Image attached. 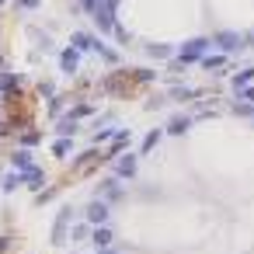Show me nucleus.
<instances>
[{
    "label": "nucleus",
    "instance_id": "obj_33",
    "mask_svg": "<svg viewBox=\"0 0 254 254\" xmlns=\"http://www.w3.org/2000/svg\"><path fill=\"white\" fill-rule=\"evenodd\" d=\"M247 46H254V32H251V35H247Z\"/></svg>",
    "mask_w": 254,
    "mask_h": 254
},
{
    "label": "nucleus",
    "instance_id": "obj_23",
    "mask_svg": "<svg viewBox=\"0 0 254 254\" xmlns=\"http://www.w3.org/2000/svg\"><path fill=\"white\" fill-rule=\"evenodd\" d=\"M18 185H21V174H7L4 178V191H14Z\"/></svg>",
    "mask_w": 254,
    "mask_h": 254
},
{
    "label": "nucleus",
    "instance_id": "obj_27",
    "mask_svg": "<svg viewBox=\"0 0 254 254\" xmlns=\"http://www.w3.org/2000/svg\"><path fill=\"white\" fill-rule=\"evenodd\" d=\"M21 143H25V146H32V143H39V132H35V129H28V132H25V139H21Z\"/></svg>",
    "mask_w": 254,
    "mask_h": 254
},
{
    "label": "nucleus",
    "instance_id": "obj_8",
    "mask_svg": "<svg viewBox=\"0 0 254 254\" xmlns=\"http://www.w3.org/2000/svg\"><path fill=\"white\" fill-rule=\"evenodd\" d=\"M60 66H63V73H73V70L80 66V56H77V49H66V53L60 56Z\"/></svg>",
    "mask_w": 254,
    "mask_h": 254
},
{
    "label": "nucleus",
    "instance_id": "obj_19",
    "mask_svg": "<svg viewBox=\"0 0 254 254\" xmlns=\"http://www.w3.org/2000/svg\"><path fill=\"white\" fill-rule=\"evenodd\" d=\"M101 185H105L108 198H119V195H122V188H119V181H115V178H108V181H101Z\"/></svg>",
    "mask_w": 254,
    "mask_h": 254
},
{
    "label": "nucleus",
    "instance_id": "obj_13",
    "mask_svg": "<svg viewBox=\"0 0 254 254\" xmlns=\"http://www.w3.org/2000/svg\"><path fill=\"white\" fill-rule=\"evenodd\" d=\"M14 167H18V171H28V167H32V153H28V150H18V153H14Z\"/></svg>",
    "mask_w": 254,
    "mask_h": 254
},
{
    "label": "nucleus",
    "instance_id": "obj_25",
    "mask_svg": "<svg viewBox=\"0 0 254 254\" xmlns=\"http://www.w3.org/2000/svg\"><path fill=\"white\" fill-rule=\"evenodd\" d=\"M171 94H174V98H195V94H198V91H191V87H174V91H171Z\"/></svg>",
    "mask_w": 254,
    "mask_h": 254
},
{
    "label": "nucleus",
    "instance_id": "obj_14",
    "mask_svg": "<svg viewBox=\"0 0 254 254\" xmlns=\"http://www.w3.org/2000/svg\"><path fill=\"white\" fill-rule=\"evenodd\" d=\"M202 66H205V70H223L226 60H223V56H202Z\"/></svg>",
    "mask_w": 254,
    "mask_h": 254
},
{
    "label": "nucleus",
    "instance_id": "obj_32",
    "mask_svg": "<svg viewBox=\"0 0 254 254\" xmlns=\"http://www.w3.org/2000/svg\"><path fill=\"white\" fill-rule=\"evenodd\" d=\"M4 251H7V237H4V240H0V254H4Z\"/></svg>",
    "mask_w": 254,
    "mask_h": 254
},
{
    "label": "nucleus",
    "instance_id": "obj_16",
    "mask_svg": "<svg viewBox=\"0 0 254 254\" xmlns=\"http://www.w3.org/2000/svg\"><path fill=\"white\" fill-rule=\"evenodd\" d=\"M70 150H73V143H70V139H56V143H53V153H56V157H66Z\"/></svg>",
    "mask_w": 254,
    "mask_h": 254
},
{
    "label": "nucleus",
    "instance_id": "obj_17",
    "mask_svg": "<svg viewBox=\"0 0 254 254\" xmlns=\"http://www.w3.org/2000/svg\"><path fill=\"white\" fill-rule=\"evenodd\" d=\"M60 132H63V136H73V132H77V119H73V115L63 119V122H60Z\"/></svg>",
    "mask_w": 254,
    "mask_h": 254
},
{
    "label": "nucleus",
    "instance_id": "obj_31",
    "mask_svg": "<svg viewBox=\"0 0 254 254\" xmlns=\"http://www.w3.org/2000/svg\"><path fill=\"white\" fill-rule=\"evenodd\" d=\"M98 254H119V251H115V247H105V251H98Z\"/></svg>",
    "mask_w": 254,
    "mask_h": 254
},
{
    "label": "nucleus",
    "instance_id": "obj_22",
    "mask_svg": "<svg viewBox=\"0 0 254 254\" xmlns=\"http://www.w3.org/2000/svg\"><path fill=\"white\" fill-rule=\"evenodd\" d=\"M94 160H98V153H94V150H87V153L80 157V164H77V171H84V167H91Z\"/></svg>",
    "mask_w": 254,
    "mask_h": 254
},
{
    "label": "nucleus",
    "instance_id": "obj_1",
    "mask_svg": "<svg viewBox=\"0 0 254 254\" xmlns=\"http://www.w3.org/2000/svg\"><path fill=\"white\" fill-rule=\"evenodd\" d=\"M70 219H73V209L70 205H63L60 209V216H56V226H53V244L60 247V244H66V226H70Z\"/></svg>",
    "mask_w": 254,
    "mask_h": 254
},
{
    "label": "nucleus",
    "instance_id": "obj_18",
    "mask_svg": "<svg viewBox=\"0 0 254 254\" xmlns=\"http://www.w3.org/2000/svg\"><path fill=\"white\" fill-rule=\"evenodd\" d=\"M157 143H160V129H153V132H146V139H143V150L150 153V150H153Z\"/></svg>",
    "mask_w": 254,
    "mask_h": 254
},
{
    "label": "nucleus",
    "instance_id": "obj_2",
    "mask_svg": "<svg viewBox=\"0 0 254 254\" xmlns=\"http://www.w3.org/2000/svg\"><path fill=\"white\" fill-rule=\"evenodd\" d=\"M209 46H212L209 39H191V42H185V46H181V63H191V60H202V53H205Z\"/></svg>",
    "mask_w": 254,
    "mask_h": 254
},
{
    "label": "nucleus",
    "instance_id": "obj_5",
    "mask_svg": "<svg viewBox=\"0 0 254 254\" xmlns=\"http://www.w3.org/2000/svg\"><path fill=\"white\" fill-rule=\"evenodd\" d=\"M105 219H108V205H105V202H91V205H87V223H98V226H101Z\"/></svg>",
    "mask_w": 254,
    "mask_h": 254
},
{
    "label": "nucleus",
    "instance_id": "obj_12",
    "mask_svg": "<svg viewBox=\"0 0 254 254\" xmlns=\"http://www.w3.org/2000/svg\"><path fill=\"white\" fill-rule=\"evenodd\" d=\"M42 178H46V174H42L39 167H28V171H21V181H28L32 188H39V185H42Z\"/></svg>",
    "mask_w": 254,
    "mask_h": 254
},
{
    "label": "nucleus",
    "instance_id": "obj_11",
    "mask_svg": "<svg viewBox=\"0 0 254 254\" xmlns=\"http://www.w3.org/2000/svg\"><path fill=\"white\" fill-rule=\"evenodd\" d=\"M70 46H73L77 53H80V49H94V39L84 35V32H73V42H70Z\"/></svg>",
    "mask_w": 254,
    "mask_h": 254
},
{
    "label": "nucleus",
    "instance_id": "obj_21",
    "mask_svg": "<svg viewBox=\"0 0 254 254\" xmlns=\"http://www.w3.org/2000/svg\"><path fill=\"white\" fill-rule=\"evenodd\" d=\"M126 143H129V129H119V132H115V139H112V146H115V150H122Z\"/></svg>",
    "mask_w": 254,
    "mask_h": 254
},
{
    "label": "nucleus",
    "instance_id": "obj_28",
    "mask_svg": "<svg viewBox=\"0 0 254 254\" xmlns=\"http://www.w3.org/2000/svg\"><path fill=\"white\" fill-rule=\"evenodd\" d=\"M87 237V226H73V233H70V240H84Z\"/></svg>",
    "mask_w": 254,
    "mask_h": 254
},
{
    "label": "nucleus",
    "instance_id": "obj_9",
    "mask_svg": "<svg viewBox=\"0 0 254 254\" xmlns=\"http://www.w3.org/2000/svg\"><path fill=\"white\" fill-rule=\"evenodd\" d=\"M251 80H254V70H251V66H247V70H240V73H237V77H233V91H237V94H244V91H247V84H251Z\"/></svg>",
    "mask_w": 254,
    "mask_h": 254
},
{
    "label": "nucleus",
    "instance_id": "obj_30",
    "mask_svg": "<svg viewBox=\"0 0 254 254\" xmlns=\"http://www.w3.org/2000/svg\"><path fill=\"white\" fill-rule=\"evenodd\" d=\"M240 98H244V101H254V87H247V91H244Z\"/></svg>",
    "mask_w": 254,
    "mask_h": 254
},
{
    "label": "nucleus",
    "instance_id": "obj_4",
    "mask_svg": "<svg viewBox=\"0 0 254 254\" xmlns=\"http://www.w3.org/2000/svg\"><path fill=\"white\" fill-rule=\"evenodd\" d=\"M94 21H98V28H101V32H112V28H115V11L108 7V0L94 11Z\"/></svg>",
    "mask_w": 254,
    "mask_h": 254
},
{
    "label": "nucleus",
    "instance_id": "obj_6",
    "mask_svg": "<svg viewBox=\"0 0 254 254\" xmlns=\"http://www.w3.org/2000/svg\"><path fill=\"white\" fill-rule=\"evenodd\" d=\"M112 240H115V237H112V230H108V226H98V230L91 233V244H94L98 251H105V247H112Z\"/></svg>",
    "mask_w": 254,
    "mask_h": 254
},
{
    "label": "nucleus",
    "instance_id": "obj_20",
    "mask_svg": "<svg viewBox=\"0 0 254 254\" xmlns=\"http://www.w3.org/2000/svg\"><path fill=\"white\" fill-rule=\"evenodd\" d=\"M11 87H18V73H4V77H0V91H11Z\"/></svg>",
    "mask_w": 254,
    "mask_h": 254
},
{
    "label": "nucleus",
    "instance_id": "obj_24",
    "mask_svg": "<svg viewBox=\"0 0 254 254\" xmlns=\"http://www.w3.org/2000/svg\"><path fill=\"white\" fill-rule=\"evenodd\" d=\"M108 139H115L112 129H98V132H94V143H108Z\"/></svg>",
    "mask_w": 254,
    "mask_h": 254
},
{
    "label": "nucleus",
    "instance_id": "obj_10",
    "mask_svg": "<svg viewBox=\"0 0 254 254\" xmlns=\"http://www.w3.org/2000/svg\"><path fill=\"white\" fill-rule=\"evenodd\" d=\"M188 126H191V122H188L185 115H174V119L167 122V132H174V136H185V132H188Z\"/></svg>",
    "mask_w": 254,
    "mask_h": 254
},
{
    "label": "nucleus",
    "instance_id": "obj_3",
    "mask_svg": "<svg viewBox=\"0 0 254 254\" xmlns=\"http://www.w3.org/2000/svg\"><path fill=\"white\" fill-rule=\"evenodd\" d=\"M212 42H216V46H219L223 53H237V49H244V42H247V39H240L237 32H219V35H216Z\"/></svg>",
    "mask_w": 254,
    "mask_h": 254
},
{
    "label": "nucleus",
    "instance_id": "obj_15",
    "mask_svg": "<svg viewBox=\"0 0 254 254\" xmlns=\"http://www.w3.org/2000/svg\"><path fill=\"white\" fill-rule=\"evenodd\" d=\"M146 53H150L153 60H167V56H171V46H146Z\"/></svg>",
    "mask_w": 254,
    "mask_h": 254
},
{
    "label": "nucleus",
    "instance_id": "obj_7",
    "mask_svg": "<svg viewBox=\"0 0 254 254\" xmlns=\"http://www.w3.org/2000/svg\"><path fill=\"white\" fill-rule=\"evenodd\" d=\"M115 171H119L122 178H132V174H136V157H132V153H122L119 164H115Z\"/></svg>",
    "mask_w": 254,
    "mask_h": 254
},
{
    "label": "nucleus",
    "instance_id": "obj_26",
    "mask_svg": "<svg viewBox=\"0 0 254 254\" xmlns=\"http://www.w3.org/2000/svg\"><path fill=\"white\" fill-rule=\"evenodd\" d=\"M233 112H237V115H254V108H251V105H244V101H237V105H233Z\"/></svg>",
    "mask_w": 254,
    "mask_h": 254
},
{
    "label": "nucleus",
    "instance_id": "obj_29",
    "mask_svg": "<svg viewBox=\"0 0 254 254\" xmlns=\"http://www.w3.org/2000/svg\"><path fill=\"white\" fill-rule=\"evenodd\" d=\"M18 4H21V7H28V11H32V7H39V0H18Z\"/></svg>",
    "mask_w": 254,
    "mask_h": 254
},
{
    "label": "nucleus",
    "instance_id": "obj_34",
    "mask_svg": "<svg viewBox=\"0 0 254 254\" xmlns=\"http://www.w3.org/2000/svg\"><path fill=\"white\" fill-rule=\"evenodd\" d=\"M0 7H4V0H0Z\"/></svg>",
    "mask_w": 254,
    "mask_h": 254
}]
</instances>
